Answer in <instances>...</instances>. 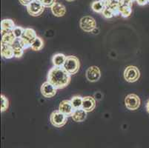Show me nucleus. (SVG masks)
Here are the masks:
<instances>
[{
  "label": "nucleus",
  "instance_id": "obj_1",
  "mask_svg": "<svg viewBox=\"0 0 149 148\" xmlns=\"http://www.w3.org/2000/svg\"><path fill=\"white\" fill-rule=\"evenodd\" d=\"M70 76L63 67L54 66L48 72V81L57 89H62L69 85Z\"/></svg>",
  "mask_w": 149,
  "mask_h": 148
},
{
  "label": "nucleus",
  "instance_id": "obj_2",
  "mask_svg": "<svg viewBox=\"0 0 149 148\" xmlns=\"http://www.w3.org/2000/svg\"><path fill=\"white\" fill-rule=\"evenodd\" d=\"M79 67H80V63H79V59L74 56H68L66 58V60L62 67L69 74L74 75L79 71Z\"/></svg>",
  "mask_w": 149,
  "mask_h": 148
},
{
  "label": "nucleus",
  "instance_id": "obj_3",
  "mask_svg": "<svg viewBox=\"0 0 149 148\" xmlns=\"http://www.w3.org/2000/svg\"><path fill=\"white\" fill-rule=\"evenodd\" d=\"M51 123L56 127H61L66 124L68 116L59 110H55L51 114L50 116Z\"/></svg>",
  "mask_w": 149,
  "mask_h": 148
},
{
  "label": "nucleus",
  "instance_id": "obj_4",
  "mask_svg": "<svg viewBox=\"0 0 149 148\" xmlns=\"http://www.w3.org/2000/svg\"><path fill=\"white\" fill-rule=\"evenodd\" d=\"M45 7L40 0H33L27 6V10L30 15L38 16L43 13Z\"/></svg>",
  "mask_w": 149,
  "mask_h": 148
},
{
  "label": "nucleus",
  "instance_id": "obj_5",
  "mask_svg": "<svg viewBox=\"0 0 149 148\" xmlns=\"http://www.w3.org/2000/svg\"><path fill=\"white\" fill-rule=\"evenodd\" d=\"M80 28L85 32H92L93 29L97 28V22L95 19L89 16H85L80 19Z\"/></svg>",
  "mask_w": 149,
  "mask_h": 148
},
{
  "label": "nucleus",
  "instance_id": "obj_6",
  "mask_svg": "<svg viewBox=\"0 0 149 148\" xmlns=\"http://www.w3.org/2000/svg\"><path fill=\"white\" fill-rule=\"evenodd\" d=\"M125 104L127 109L129 110H136L139 108L140 99L139 96L136 94H129L126 96L125 99Z\"/></svg>",
  "mask_w": 149,
  "mask_h": 148
},
{
  "label": "nucleus",
  "instance_id": "obj_7",
  "mask_svg": "<svg viewBox=\"0 0 149 148\" xmlns=\"http://www.w3.org/2000/svg\"><path fill=\"white\" fill-rule=\"evenodd\" d=\"M139 71L135 66H128L124 71V78L128 82H135L139 78Z\"/></svg>",
  "mask_w": 149,
  "mask_h": 148
},
{
  "label": "nucleus",
  "instance_id": "obj_8",
  "mask_svg": "<svg viewBox=\"0 0 149 148\" xmlns=\"http://www.w3.org/2000/svg\"><path fill=\"white\" fill-rule=\"evenodd\" d=\"M57 88L48 81L42 84L41 87V93L42 96L45 98H52L56 93Z\"/></svg>",
  "mask_w": 149,
  "mask_h": 148
},
{
  "label": "nucleus",
  "instance_id": "obj_9",
  "mask_svg": "<svg viewBox=\"0 0 149 148\" xmlns=\"http://www.w3.org/2000/svg\"><path fill=\"white\" fill-rule=\"evenodd\" d=\"M101 77V72L97 66H92L86 70V78L91 82H96L99 81Z\"/></svg>",
  "mask_w": 149,
  "mask_h": 148
},
{
  "label": "nucleus",
  "instance_id": "obj_10",
  "mask_svg": "<svg viewBox=\"0 0 149 148\" xmlns=\"http://www.w3.org/2000/svg\"><path fill=\"white\" fill-rule=\"evenodd\" d=\"M59 110L68 117V116H72L73 113L74 112L75 110L70 102V100H64L59 104Z\"/></svg>",
  "mask_w": 149,
  "mask_h": 148
},
{
  "label": "nucleus",
  "instance_id": "obj_11",
  "mask_svg": "<svg viewBox=\"0 0 149 148\" xmlns=\"http://www.w3.org/2000/svg\"><path fill=\"white\" fill-rule=\"evenodd\" d=\"M96 107V100L91 96H85L83 97L82 108L86 112H91Z\"/></svg>",
  "mask_w": 149,
  "mask_h": 148
},
{
  "label": "nucleus",
  "instance_id": "obj_12",
  "mask_svg": "<svg viewBox=\"0 0 149 148\" xmlns=\"http://www.w3.org/2000/svg\"><path fill=\"white\" fill-rule=\"evenodd\" d=\"M15 27H16V25H15L14 22L12 19H6L2 20L1 22V33H2V36L7 33L12 32Z\"/></svg>",
  "mask_w": 149,
  "mask_h": 148
},
{
  "label": "nucleus",
  "instance_id": "obj_13",
  "mask_svg": "<svg viewBox=\"0 0 149 148\" xmlns=\"http://www.w3.org/2000/svg\"><path fill=\"white\" fill-rule=\"evenodd\" d=\"M1 55L2 58L6 59H12L14 57V49L13 46L1 43Z\"/></svg>",
  "mask_w": 149,
  "mask_h": 148
},
{
  "label": "nucleus",
  "instance_id": "obj_14",
  "mask_svg": "<svg viewBox=\"0 0 149 148\" xmlns=\"http://www.w3.org/2000/svg\"><path fill=\"white\" fill-rule=\"evenodd\" d=\"M51 12L55 16L61 17L63 16L66 13V8L62 4L59 2H56L51 7Z\"/></svg>",
  "mask_w": 149,
  "mask_h": 148
},
{
  "label": "nucleus",
  "instance_id": "obj_15",
  "mask_svg": "<svg viewBox=\"0 0 149 148\" xmlns=\"http://www.w3.org/2000/svg\"><path fill=\"white\" fill-rule=\"evenodd\" d=\"M73 120L76 122H82L86 119L87 118V112L84 110L82 108L80 109L75 110L74 112L73 113L72 116Z\"/></svg>",
  "mask_w": 149,
  "mask_h": 148
},
{
  "label": "nucleus",
  "instance_id": "obj_16",
  "mask_svg": "<svg viewBox=\"0 0 149 148\" xmlns=\"http://www.w3.org/2000/svg\"><path fill=\"white\" fill-rule=\"evenodd\" d=\"M67 56L62 54H56L53 56L52 62L54 67H62L64 65Z\"/></svg>",
  "mask_w": 149,
  "mask_h": 148
},
{
  "label": "nucleus",
  "instance_id": "obj_17",
  "mask_svg": "<svg viewBox=\"0 0 149 148\" xmlns=\"http://www.w3.org/2000/svg\"><path fill=\"white\" fill-rule=\"evenodd\" d=\"M16 37L14 36L13 33L12 32L7 33L5 34L2 36V41L1 43L5 44H8V45H13L14 42L16 41Z\"/></svg>",
  "mask_w": 149,
  "mask_h": 148
},
{
  "label": "nucleus",
  "instance_id": "obj_18",
  "mask_svg": "<svg viewBox=\"0 0 149 148\" xmlns=\"http://www.w3.org/2000/svg\"><path fill=\"white\" fill-rule=\"evenodd\" d=\"M44 47V42H43L42 39L40 37L37 36L33 40L32 43H31V48L35 51H41L42 49Z\"/></svg>",
  "mask_w": 149,
  "mask_h": 148
},
{
  "label": "nucleus",
  "instance_id": "obj_19",
  "mask_svg": "<svg viewBox=\"0 0 149 148\" xmlns=\"http://www.w3.org/2000/svg\"><path fill=\"white\" fill-rule=\"evenodd\" d=\"M22 37L25 38L27 40H29L30 42H32L33 39L37 37V36H36V31L33 29H32V28H25V31H24L23 36Z\"/></svg>",
  "mask_w": 149,
  "mask_h": 148
},
{
  "label": "nucleus",
  "instance_id": "obj_20",
  "mask_svg": "<svg viewBox=\"0 0 149 148\" xmlns=\"http://www.w3.org/2000/svg\"><path fill=\"white\" fill-rule=\"evenodd\" d=\"M82 101H83V97L80 96H75L70 99V102L72 104L74 110H78L82 108Z\"/></svg>",
  "mask_w": 149,
  "mask_h": 148
},
{
  "label": "nucleus",
  "instance_id": "obj_21",
  "mask_svg": "<svg viewBox=\"0 0 149 148\" xmlns=\"http://www.w3.org/2000/svg\"><path fill=\"white\" fill-rule=\"evenodd\" d=\"M131 13H132L131 7L122 5L121 8H120V15L123 18H128V17H129L131 15Z\"/></svg>",
  "mask_w": 149,
  "mask_h": 148
},
{
  "label": "nucleus",
  "instance_id": "obj_22",
  "mask_svg": "<svg viewBox=\"0 0 149 148\" xmlns=\"http://www.w3.org/2000/svg\"><path fill=\"white\" fill-rule=\"evenodd\" d=\"M91 8L92 10H93L96 13H101L102 12V10H104V6L102 4V2H100V0H97V1H94L93 3L91 4Z\"/></svg>",
  "mask_w": 149,
  "mask_h": 148
},
{
  "label": "nucleus",
  "instance_id": "obj_23",
  "mask_svg": "<svg viewBox=\"0 0 149 148\" xmlns=\"http://www.w3.org/2000/svg\"><path fill=\"white\" fill-rule=\"evenodd\" d=\"M109 8L111 9L113 16H117L119 15H120V8H121V5H120V3L112 2L111 5H110Z\"/></svg>",
  "mask_w": 149,
  "mask_h": 148
},
{
  "label": "nucleus",
  "instance_id": "obj_24",
  "mask_svg": "<svg viewBox=\"0 0 149 148\" xmlns=\"http://www.w3.org/2000/svg\"><path fill=\"white\" fill-rule=\"evenodd\" d=\"M1 112H5L9 107V101L5 95H1Z\"/></svg>",
  "mask_w": 149,
  "mask_h": 148
},
{
  "label": "nucleus",
  "instance_id": "obj_25",
  "mask_svg": "<svg viewBox=\"0 0 149 148\" xmlns=\"http://www.w3.org/2000/svg\"><path fill=\"white\" fill-rule=\"evenodd\" d=\"M24 31H25V29L22 28V27L16 26L14 29H13V31H12V33H13V35H14V36L16 37V39H20V38H22V36H23Z\"/></svg>",
  "mask_w": 149,
  "mask_h": 148
},
{
  "label": "nucleus",
  "instance_id": "obj_26",
  "mask_svg": "<svg viewBox=\"0 0 149 148\" xmlns=\"http://www.w3.org/2000/svg\"><path fill=\"white\" fill-rule=\"evenodd\" d=\"M102 15L106 19H111L113 16V12L110 8H105L102 12Z\"/></svg>",
  "mask_w": 149,
  "mask_h": 148
},
{
  "label": "nucleus",
  "instance_id": "obj_27",
  "mask_svg": "<svg viewBox=\"0 0 149 148\" xmlns=\"http://www.w3.org/2000/svg\"><path fill=\"white\" fill-rule=\"evenodd\" d=\"M14 49V57L16 58H20L24 54V49L22 47H13Z\"/></svg>",
  "mask_w": 149,
  "mask_h": 148
},
{
  "label": "nucleus",
  "instance_id": "obj_28",
  "mask_svg": "<svg viewBox=\"0 0 149 148\" xmlns=\"http://www.w3.org/2000/svg\"><path fill=\"white\" fill-rule=\"evenodd\" d=\"M40 2H42V4L45 8V7L51 8L54 3H56V0H40Z\"/></svg>",
  "mask_w": 149,
  "mask_h": 148
},
{
  "label": "nucleus",
  "instance_id": "obj_29",
  "mask_svg": "<svg viewBox=\"0 0 149 148\" xmlns=\"http://www.w3.org/2000/svg\"><path fill=\"white\" fill-rule=\"evenodd\" d=\"M100 1L103 5L104 8H109L112 3V0H100Z\"/></svg>",
  "mask_w": 149,
  "mask_h": 148
},
{
  "label": "nucleus",
  "instance_id": "obj_30",
  "mask_svg": "<svg viewBox=\"0 0 149 148\" xmlns=\"http://www.w3.org/2000/svg\"><path fill=\"white\" fill-rule=\"evenodd\" d=\"M136 2L140 6H144L148 3V0H136Z\"/></svg>",
  "mask_w": 149,
  "mask_h": 148
},
{
  "label": "nucleus",
  "instance_id": "obj_31",
  "mask_svg": "<svg viewBox=\"0 0 149 148\" xmlns=\"http://www.w3.org/2000/svg\"><path fill=\"white\" fill-rule=\"evenodd\" d=\"M32 1H33V0H19V2L22 5H25L27 7Z\"/></svg>",
  "mask_w": 149,
  "mask_h": 148
},
{
  "label": "nucleus",
  "instance_id": "obj_32",
  "mask_svg": "<svg viewBox=\"0 0 149 148\" xmlns=\"http://www.w3.org/2000/svg\"><path fill=\"white\" fill-rule=\"evenodd\" d=\"M91 33H93V34H98L99 33V29L97 28H96L95 29H93V31Z\"/></svg>",
  "mask_w": 149,
  "mask_h": 148
},
{
  "label": "nucleus",
  "instance_id": "obj_33",
  "mask_svg": "<svg viewBox=\"0 0 149 148\" xmlns=\"http://www.w3.org/2000/svg\"><path fill=\"white\" fill-rule=\"evenodd\" d=\"M146 110H147L148 113H149V100L148 101L147 104H146Z\"/></svg>",
  "mask_w": 149,
  "mask_h": 148
},
{
  "label": "nucleus",
  "instance_id": "obj_34",
  "mask_svg": "<svg viewBox=\"0 0 149 148\" xmlns=\"http://www.w3.org/2000/svg\"><path fill=\"white\" fill-rule=\"evenodd\" d=\"M66 1H67V2H74V0H66Z\"/></svg>",
  "mask_w": 149,
  "mask_h": 148
},
{
  "label": "nucleus",
  "instance_id": "obj_35",
  "mask_svg": "<svg viewBox=\"0 0 149 148\" xmlns=\"http://www.w3.org/2000/svg\"><path fill=\"white\" fill-rule=\"evenodd\" d=\"M128 1H130V2H134V1H135V0H128Z\"/></svg>",
  "mask_w": 149,
  "mask_h": 148
},
{
  "label": "nucleus",
  "instance_id": "obj_36",
  "mask_svg": "<svg viewBox=\"0 0 149 148\" xmlns=\"http://www.w3.org/2000/svg\"><path fill=\"white\" fill-rule=\"evenodd\" d=\"M148 3H149V0H148Z\"/></svg>",
  "mask_w": 149,
  "mask_h": 148
}]
</instances>
